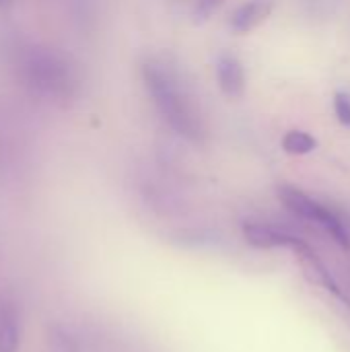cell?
I'll list each match as a JSON object with an SVG mask.
<instances>
[{"instance_id": "cell-2", "label": "cell", "mask_w": 350, "mask_h": 352, "mask_svg": "<svg viewBox=\"0 0 350 352\" xmlns=\"http://www.w3.org/2000/svg\"><path fill=\"white\" fill-rule=\"evenodd\" d=\"M142 80L161 118L179 136L192 142H202L206 136L204 120L190 95L182 89L177 76L169 68L149 62L142 66Z\"/></svg>"}, {"instance_id": "cell-3", "label": "cell", "mask_w": 350, "mask_h": 352, "mask_svg": "<svg viewBox=\"0 0 350 352\" xmlns=\"http://www.w3.org/2000/svg\"><path fill=\"white\" fill-rule=\"evenodd\" d=\"M276 196H278L281 204L289 212H293L297 219L324 229L334 239V243H338L342 250H350V227L347 219L338 210L330 208L328 204L316 200L314 196H309L303 190L289 186V184L278 186Z\"/></svg>"}, {"instance_id": "cell-9", "label": "cell", "mask_w": 350, "mask_h": 352, "mask_svg": "<svg viewBox=\"0 0 350 352\" xmlns=\"http://www.w3.org/2000/svg\"><path fill=\"white\" fill-rule=\"evenodd\" d=\"M47 344H50V352H80L74 336L70 332H66L62 326H52L50 328Z\"/></svg>"}, {"instance_id": "cell-4", "label": "cell", "mask_w": 350, "mask_h": 352, "mask_svg": "<svg viewBox=\"0 0 350 352\" xmlns=\"http://www.w3.org/2000/svg\"><path fill=\"white\" fill-rule=\"evenodd\" d=\"M243 237L252 248H258V250L287 248V250H293L297 258L314 252V248L305 239H301V237H297L285 229L266 225V223H245L243 225Z\"/></svg>"}, {"instance_id": "cell-1", "label": "cell", "mask_w": 350, "mask_h": 352, "mask_svg": "<svg viewBox=\"0 0 350 352\" xmlns=\"http://www.w3.org/2000/svg\"><path fill=\"white\" fill-rule=\"evenodd\" d=\"M12 68L19 82L50 103H68L78 91L72 64L56 50L39 43H21L12 50Z\"/></svg>"}, {"instance_id": "cell-8", "label": "cell", "mask_w": 350, "mask_h": 352, "mask_svg": "<svg viewBox=\"0 0 350 352\" xmlns=\"http://www.w3.org/2000/svg\"><path fill=\"white\" fill-rule=\"evenodd\" d=\"M283 151L289 153V155H295V157H303V155H309L318 148V140L316 136H311L309 132H303V130H289L285 136H283Z\"/></svg>"}, {"instance_id": "cell-12", "label": "cell", "mask_w": 350, "mask_h": 352, "mask_svg": "<svg viewBox=\"0 0 350 352\" xmlns=\"http://www.w3.org/2000/svg\"><path fill=\"white\" fill-rule=\"evenodd\" d=\"M6 2H8V0H0V6H2V4H6Z\"/></svg>"}, {"instance_id": "cell-7", "label": "cell", "mask_w": 350, "mask_h": 352, "mask_svg": "<svg viewBox=\"0 0 350 352\" xmlns=\"http://www.w3.org/2000/svg\"><path fill=\"white\" fill-rule=\"evenodd\" d=\"M19 349V311L12 301L0 303V352Z\"/></svg>"}, {"instance_id": "cell-10", "label": "cell", "mask_w": 350, "mask_h": 352, "mask_svg": "<svg viewBox=\"0 0 350 352\" xmlns=\"http://www.w3.org/2000/svg\"><path fill=\"white\" fill-rule=\"evenodd\" d=\"M334 113H336V120L350 128V95L344 91H338L334 95Z\"/></svg>"}, {"instance_id": "cell-11", "label": "cell", "mask_w": 350, "mask_h": 352, "mask_svg": "<svg viewBox=\"0 0 350 352\" xmlns=\"http://www.w3.org/2000/svg\"><path fill=\"white\" fill-rule=\"evenodd\" d=\"M223 4V0H192V12L198 21L208 19L219 6Z\"/></svg>"}, {"instance_id": "cell-5", "label": "cell", "mask_w": 350, "mask_h": 352, "mask_svg": "<svg viewBox=\"0 0 350 352\" xmlns=\"http://www.w3.org/2000/svg\"><path fill=\"white\" fill-rule=\"evenodd\" d=\"M217 80H219V87L221 91L231 97V99H237L243 95L245 91V70H243V64L231 56V54H223L217 62Z\"/></svg>"}, {"instance_id": "cell-6", "label": "cell", "mask_w": 350, "mask_h": 352, "mask_svg": "<svg viewBox=\"0 0 350 352\" xmlns=\"http://www.w3.org/2000/svg\"><path fill=\"white\" fill-rule=\"evenodd\" d=\"M274 10V0H248L231 14V29L237 33H250L260 27Z\"/></svg>"}]
</instances>
